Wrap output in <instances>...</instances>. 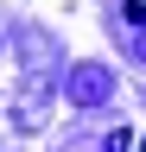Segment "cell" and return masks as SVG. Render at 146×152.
Segmentation results:
<instances>
[{"instance_id":"cell-1","label":"cell","mask_w":146,"mask_h":152,"mask_svg":"<svg viewBox=\"0 0 146 152\" xmlns=\"http://www.w3.org/2000/svg\"><path fill=\"white\" fill-rule=\"evenodd\" d=\"M140 152H146V146H140Z\"/></svg>"}]
</instances>
